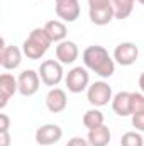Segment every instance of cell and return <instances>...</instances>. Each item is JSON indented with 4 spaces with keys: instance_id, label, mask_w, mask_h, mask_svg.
I'll return each instance as SVG.
<instances>
[{
    "instance_id": "1",
    "label": "cell",
    "mask_w": 144,
    "mask_h": 146,
    "mask_svg": "<svg viewBox=\"0 0 144 146\" xmlns=\"http://www.w3.org/2000/svg\"><path fill=\"white\" fill-rule=\"evenodd\" d=\"M81 60L87 70L93 72L100 78H110L115 73V61L104 46H98V44L88 46L83 51Z\"/></svg>"
},
{
    "instance_id": "2",
    "label": "cell",
    "mask_w": 144,
    "mask_h": 146,
    "mask_svg": "<svg viewBox=\"0 0 144 146\" xmlns=\"http://www.w3.org/2000/svg\"><path fill=\"white\" fill-rule=\"evenodd\" d=\"M53 44L51 37L48 36L44 27H36L31 31L29 37L22 42V53L29 58V60H41L46 51L49 49V46Z\"/></svg>"
},
{
    "instance_id": "3",
    "label": "cell",
    "mask_w": 144,
    "mask_h": 146,
    "mask_svg": "<svg viewBox=\"0 0 144 146\" xmlns=\"http://www.w3.org/2000/svg\"><path fill=\"white\" fill-rule=\"evenodd\" d=\"M37 72H39V76H41V82L46 87H51V88L58 87L63 82V78L66 76L65 72H63V65L58 60H46V61H42Z\"/></svg>"
},
{
    "instance_id": "4",
    "label": "cell",
    "mask_w": 144,
    "mask_h": 146,
    "mask_svg": "<svg viewBox=\"0 0 144 146\" xmlns=\"http://www.w3.org/2000/svg\"><path fill=\"white\" fill-rule=\"evenodd\" d=\"M87 99L93 107H104L108 102H112V87L107 82L100 80V82H93L90 83V87L87 88Z\"/></svg>"
},
{
    "instance_id": "5",
    "label": "cell",
    "mask_w": 144,
    "mask_h": 146,
    "mask_svg": "<svg viewBox=\"0 0 144 146\" xmlns=\"http://www.w3.org/2000/svg\"><path fill=\"white\" fill-rule=\"evenodd\" d=\"M65 83L68 87V92L81 94L90 87V73L85 66H73L65 76Z\"/></svg>"
},
{
    "instance_id": "6",
    "label": "cell",
    "mask_w": 144,
    "mask_h": 146,
    "mask_svg": "<svg viewBox=\"0 0 144 146\" xmlns=\"http://www.w3.org/2000/svg\"><path fill=\"white\" fill-rule=\"evenodd\" d=\"M17 82H19V94L22 97L36 95L41 87V76L36 70H24L22 73H19Z\"/></svg>"
},
{
    "instance_id": "7",
    "label": "cell",
    "mask_w": 144,
    "mask_h": 146,
    "mask_svg": "<svg viewBox=\"0 0 144 146\" xmlns=\"http://www.w3.org/2000/svg\"><path fill=\"white\" fill-rule=\"evenodd\" d=\"M137 56H139V48L134 42L126 41V42H120V44L115 46L112 58L120 66H131L137 61Z\"/></svg>"
},
{
    "instance_id": "8",
    "label": "cell",
    "mask_w": 144,
    "mask_h": 146,
    "mask_svg": "<svg viewBox=\"0 0 144 146\" xmlns=\"http://www.w3.org/2000/svg\"><path fill=\"white\" fill-rule=\"evenodd\" d=\"M54 9L56 15L63 22H75L80 17V0H54Z\"/></svg>"
},
{
    "instance_id": "9",
    "label": "cell",
    "mask_w": 144,
    "mask_h": 146,
    "mask_svg": "<svg viewBox=\"0 0 144 146\" xmlns=\"http://www.w3.org/2000/svg\"><path fill=\"white\" fill-rule=\"evenodd\" d=\"M63 138V129L58 124H44L37 127L36 143L41 146H53Z\"/></svg>"
},
{
    "instance_id": "10",
    "label": "cell",
    "mask_w": 144,
    "mask_h": 146,
    "mask_svg": "<svg viewBox=\"0 0 144 146\" xmlns=\"http://www.w3.org/2000/svg\"><path fill=\"white\" fill-rule=\"evenodd\" d=\"M20 63H22V49H19L17 46H5L2 39L0 65L3 66V70H15L20 66Z\"/></svg>"
},
{
    "instance_id": "11",
    "label": "cell",
    "mask_w": 144,
    "mask_h": 146,
    "mask_svg": "<svg viewBox=\"0 0 144 146\" xmlns=\"http://www.w3.org/2000/svg\"><path fill=\"white\" fill-rule=\"evenodd\" d=\"M78 56H80V49L75 41L65 39L56 44V60L61 65H73L78 60Z\"/></svg>"
},
{
    "instance_id": "12",
    "label": "cell",
    "mask_w": 144,
    "mask_h": 146,
    "mask_svg": "<svg viewBox=\"0 0 144 146\" xmlns=\"http://www.w3.org/2000/svg\"><path fill=\"white\" fill-rule=\"evenodd\" d=\"M19 92V82L12 73H2L0 75V109L7 106L10 97H14Z\"/></svg>"
},
{
    "instance_id": "13",
    "label": "cell",
    "mask_w": 144,
    "mask_h": 146,
    "mask_svg": "<svg viewBox=\"0 0 144 146\" xmlns=\"http://www.w3.org/2000/svg\"><path fill=\"white\" fill-rule=\"evenodd\" d=\"M46 107L49 112H53V114H59V112H63V110L68 107V97H66V92L63 90V88H58V87H54V88H51L48 94H46Z\"/></svg>"
},
{
    "instance_id": "14",
    "label": "cell",
    "mask_w": 144,
    "mask_h": 146,
    "mask_svg": "<svg viewBox=\"0 0 144 146\" xmlns=\"http://www.w3.org/2000/svg\"><path fill=\"white\" fill-rule=\"evenodd\" d=\"M88 17L95 26H107L115 19L114 14V5H105V7H97V9H88Z\"/></svg>"
},
{
    "instance_id": "15",
    "label": "cell",
    "mask_w": 144,
    "mask_h": 146,
    "mask_svg": "<svg viewBox=\"0 0 144 146\" xmlns=\"http://www.w3.org/2000/svg\"><path fill=\"white\" fill-rule=\"evenodd\" d=\"M112 110L120 117L131 115V92L115 94L114 99H112Z\"/></svg>"
},
{
    "instance_id": "16",
    "label": "cell",
    "mask_w": 144,
    "mask_h": 146,
    "mask_svg": "<svg viewBox=\"0 0 144 146\" xmlns=\"http://www.w3.org/2000/svg\"><path fill=\"white\" fill-rule=\"evenodd\" d=\"M44 29H46L48 36L51 37V41L56 42V44L61 42V41H65V39H66V34H68L66 24H65L63 21H56V19L48 21V22L44 24Z\"/></svg>"
},
{
    "instance_id": "17",
    "label": "cell",
    "mask_w": 144,
    "mask_h": 146,
    "mask_svg": "<svg viewBox=\"0 0 144 146\" xmlns=\"http://www.w3.org/2000/svg\"><path fill=\"white\" fill-rule=\"evenodd\" d=\"M110 138H112L110 129H108L105 124H102V126H98L95 129H90L88 131V136H87L88 143L92 146H108Z\"/></svg>"
},
{
    "instance_id": "18",
    "label": "cell",
    "mask_w": 144,
    "mask_h": 146,
    "mask_svg": "<svg viewBox=\"0 0 144 146\" xmlns=\"http://www.w3.org/2000/svg\"><path fill=\"white\" fill-rule=\"evenodd\" d=\"M104 112L98 109V107H92L83 114V126L90 131V129H95L98 126L104 124Z\"/></svg>"
},
{
    "instance_id": "19",
    "label": "cell",
    "mask_w": 144,
    "mask_h": 146,
    "mask_svg": "<svg viewBox=\"0 0 144 146\" xmlns=\"http://www.w3.org/2000/svg\"><path fill=\"white\" fill-rule=\"evenodd\" d=\"M112 5H114L115 19L119 21L127 19L134 10V0H112Z\"/></svg>"
},
{
    "instance_id": "20",
    "label": "cell",
    "mask_w": 144,
    "mask_h": 146,
    "mask_svg": "<svg viewBox=\"0 0 144 146\" xmlns=\"http://www.w3.org/2000/svg\"><path fill=\"white\" fill-rule=\"evenodd\" d=\"M120 146H144V138L139 131H127L120 138Z\"/></svg>"
},
{
    "instance_id": "21",
    "label": "cell",
    "mask_w": 144,
    "mask_h": 146,
    "mask_svg": "<svg viewBox=\"0 0 144 146\" xmlns=\"http://www.w3.org/2000/svg\"><path fill=\"white\" fill-rule=\"evenodd\" d=\"M144 114V94L143 92H132L131 94V115Z\"/></svg>"
},
{
    "instance_id": "22",
    "label": "cell",
    "mask_w": 144,
    "mask_h": 146,
    "mask_svg": "<svg viewBox=\"0 0 144 146\" xmlns=\"http://www.w3.org/2000/svg\"><path fill=\"white\" fill-rule=\"evenodd\" d=\"M132 126L136 127V131H139V133H144V114H136V115H132Z\"/></svg>"
},
{
    "instance_id": "23",
    "label": "cell",
    "mask_w": 144,
    "mask_h": 146,
    "mask_svg": "<svg viewBox=\"0 0 144 146\" xmlns=\"http://www.w3.org/2000/svg\"><path fill=\"white\" fill-rule=\"evenodd\" d=\"M66 146H92V145L88 143V139H85V138H81V136H75V138H71V139L66 143Z\"/></svg>"
},
{
    "instance_id": "24",
    "label": "cell",
    "mask_w": 144,
    "mask_h": 146,
    "mask_svg": "<svg viewBox=\"0 0 144 146\" xmlns=\"http://www.w3.org/2000/svg\"><path fill=\"white\" fill-rule=\"evenodd\" d=\"M9 127H10V117L7 114H0V133L9 131Z\"/></svg>"
},
{
    "instance_id": "25",
    "label": "cell",
    "mask_w": 144,
    "mask_h": 146,
    "mask_svg": "<svg viewBox=\"0 0 144 146\" xmlns=\"http://www.w3.org/2000/svg\"><path fill=\"white\" fill-rule=\"evenodd\" d=\"M88 2V9H97V7H105L110 5L112 0H87Z\"/></svg>"
},
{
    "instance_id": "26",
    "label": "cell",
    "mask_w": 144,
    "mask_h": 146,
    "mask_svg": "<svg viewBox=\"0 0 144 146\" xmlns=\"http://www.w3.org/2000/svg\"><path fill=\"white\" fill-rule=\"evenodd\" d=\"M10 133L5 131V133H0V146H10Z\"/></svg>"
},
{
    "instance_id": "27",
    "label": "cell",
    "mask_w": 144,
    "mask_h": 146,
    "mask_svg": "<svg viewBox=\"0 0 144 146\" xmlns=\"http://www.w3.org/2000/svg\"><path fill=\"white\" fill-rule=\"evenodd\" d=\"M139 88H141V92L144 94V72L139 75Z\"/></svg>"
},
{
    "instance_id": "28",
    "label": "cell",
    "mask_w": 144,
    "mask_h": 146,
    "mask_svg": "<svg viewBox=\"0 0 144 146\" xmlns=\"http://www.w3.org/2000/svg\"><path fill=\"white\" fill-rule=\"evenodd\" d=\"M137 2H139V3H141V5H144V0H137Z\"/></svg>"
},
{
    "instance_id": "29",
    "label": "cell",
    "mask_w": 144,
    "mask_h": 146,
    "mask_svg": "<svg viewBox=\"0 0 144 146\" xmlns=\"http://www.w3.org/2000/svg\"><path fill=\"white\" fill-rule=\"evenodd\" d=\"M134 2H137V0H134Z\"/></svg>"
},
{
    "instance_id": "30",
    "label": "cell",
    "mask_w": 144,
    "mask_h": 146,
    "mask_svg": "<svg viewBox=\"0 0 144 146\" xmlns=\"http://www.w3.org/2000/svg\"><path fill=\"white\" fill-rule=\"evenodd\" d=\"M41 2H44V0H41Z\"/></svg>"
}]
</instances>
